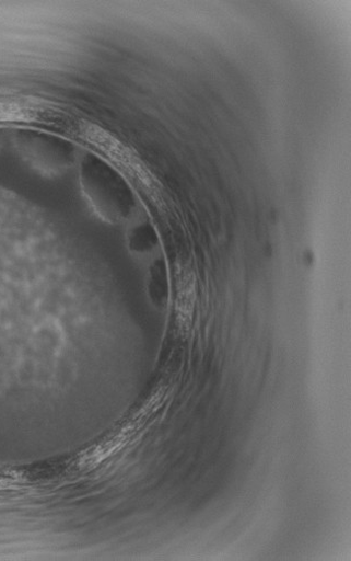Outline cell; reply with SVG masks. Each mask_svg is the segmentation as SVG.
<instances>
[{"label": "cell", "instance_id": "cell-1", "mask_svg": "<svg viewBox=\"0 0 351 561\" xmlns=\"http://www.w3.org/2000/svg\"><path fill=\"white\" fill-rule=\"evenodd\" d=\"M82 192L94 213L110 224L128 220L134 209L132 191L124 178L97 156L89 154L79 163Z\"/></svg>", "mask_w": 351, "mask_h": 561}, {"label": "cell", "instance_id": "cell-3", "mask_svg": "<svg viewBox=\"0 0 351 561\" xmlns=\"http://www.w3.org/2000/svg\"><path fill=\"white\" fill-rule=\"evenodd\" d=\"M157 245V236L150 225L136 227L129 236V247L136 253L147 254Z\"/></svg>", "mask_w": 351, "mask_h": 561}, {"label": "cell", "instance_id": "cell-2", "mask_svg": "<svg viewBox=\"0 0 351 561\" xmlns=\"http://www.w3.org/2000/svg\"><path fill=\"white\" fill-rule=\"evenodd\" d=\"M19 139L25 157L44 174L61 175L80 163V150L72 140L38 133H28Z\"/></svg>", "mask_w": 351, "mask_h": 561}]
</instances>
